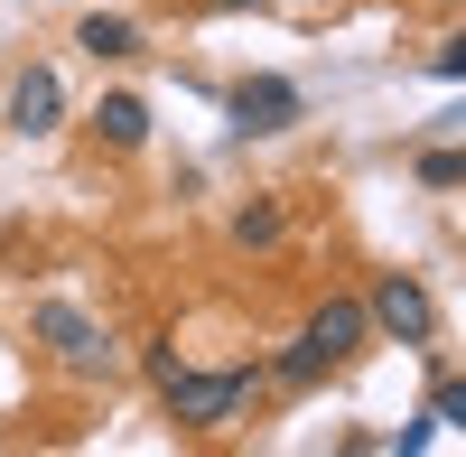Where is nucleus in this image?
I'll list each match as a JSON object with an SVG mask.
<instances>
[{
    "label": "nucleus",
    "mask_w": 466,
    "mask_h": 457,
    "mask_svg": "<svg viewBox=\"0 0 466 457\" xmlns=\"http://www.w3.org/2000/svg\"><path fill=\"white\" fill-rule=\"evenodd\" d=\"M215 19H243V10H270V0H206Z\"/></svg>",
    "instance_id": "13"
},
{
    "label": "nucleus",
    "mask_w": 466,
    "mask_h": 457,
    "mask_svg": "<svg viewBox=\"0 0 466 457\" xmlns=\"http://www.w3.org/2000/svg\"><path fill=\"white\" fill-rule=\"evenodd\" d=\"M224 112H233L243 140H280L299 122V85H289V75H243V85L224 94Z\"/></svg>",
    "instance_id": "4"
},
{
    "label": "nucleus",
    "mask_w": 466,
    "mask_h": 457,
    "mask_svg": "<svg viewBox=\"0 0 466 457\" xmlns=\"http://www.w3.org/2000/svg\"><path fill=\"white\" fill-rule=\"evenodd\" d=\"M270 373H280V383H289V392H308V383H318V373H327V364H318V355H308V336H299V346H289L280 364H270Z\"/></svg>",
    "instance_id": "11"
},
{
    "label": "nucleus",
    "mask_w": 466,
    "mask_h": 457,
    "mask_svg": "<svg viewBox=\"0 0 466 457\" xmlns=\"http://www.w3.org/2000/svg\"><path fill=\"white\" fill-rule=\"evenodd\" d=\"M420 187H439V197H457V187H466V159H457L448 140H439V149H420Z\"/></svg>",
    "instance_id": "10"
},
{
    "label": "nucleus",
    "mask_w": 466,
    "mask_h": 457,
    "mask_svg": "<svg viewBox=\"0 0 466 457\" xmlns=\"http://www.w3.org/2000/svg\"><path fill=\"white\" fill-rule=\"evenodd\" d=\"M149 383H159V401H168L177 430H224L233 411H243L252 373H197V364H177L168 346H149Z\"/></svg>",
    "instance_id": "1"
},
{
    "label": "nucleus",
    "mask_w": 466,
    "mask_h": 457,
    "mask_svg": "<svg viewBox=\"0 0 466 457\" xmlns=\"http://www.w3.org/2000/svg\"><path fill=\"white\" fill-rule=\"evenodd\" d=\"M94 140H103V149H140V140H149V103H140V94H103V103H94Z\"/></svg>",
    "instance_id": "7"
},
{
    "label": "nucleus",
    "mask_w": 466,
    "mask_h": 457,
    "mask_svg": "<svg viewBox=\"0 0 466 457\" xmlns=\"http://www.w3.org/2000/svg\"><path fill=\"white\" fill-rule=\"evenodd\" d=\"M75 47H85V56H140V28L122 10H94L85 28H75Z\"/></svg>",
    "instance_id": "8"
},
{
    "label": "nucleus",
    "mask_w": 466,
    "mask_h": 457,
    "mask_svg": "<svg viewBox=\"0 0 466 457\" xmlns=\"http://www.w3.org/2000/svg\"><path fill=\"white\" fill-rule=\"evenodd\" d=\"M56 112H66V85H56V66H28L19 85H10V131H56Z\"/></svg>",
    "instance_id": "6"
},
{
    "label": "nucleus",
    "mask_w": 466,
    "mask_h": 457,
    "mask_svg": "<svg viewBox=\"0 0 466 457\" xmlns=\"http://www.w3.org/2000/svg\"><path fill=\"white\" fill-rule=\"evenodd\" d=\"M280 234H289V215L270 206V197H252V206H233V243H243V252H270Z\"/></svg>",
    "instance_id": "9"
},
{
    "label": "nucleus",
    "mask_w": 466,
    "mask_h": 457,
    "mask_svg": "<svg viewBox=\"0 0 466 457\" xmlns=\"http://www.w3.org/2000/svg\"><path fill=\"white\" fill-rule=\"evenodd\" d=\"M439 85H466V37H439V56H430Z\"/></svg>",
    "instance_id": "12"
},
{
    "label": "nucleus",
    "mask_w": 466,
    "mask_h": 457,
    "mask_svg": "<svg viewBox=\"0 0 466 457\" xmlns=\"http://www.w3.org/2000/svg\"><path fill=\"white\" fill-rule=\"evenodd\" d=\"M364 318H373V336H392V346H430V327H439L430 289H420L410 271H382L373 299H364Z\"/></svg>",
    "instance_id": "3"
},
{
    "label": "nucleus",
    "mask_w": 466,
    "mask_h": 457,
    "mask_svg": "<svg viewBox=\"0 0 466 457\" xmlns=\"http://www.w3.org/2000/svg\"><path fill=\"white\" fill-rule=\"evenodd\" d=\"M28 327H37V346H47L66 373H103V364H112V336H103L85 309H75V299H37Z\"/></svg>",
    "instance_id": "2"
},
{
    "label": "nucleus",
    "mask_w": 466,
    "mask_h": 457,
    "mask_svg": "<svg viewBox=\"0 0 466 457\" xmlns=\"http://www.w3.org/2000/svg\"><path fill=\"white\" fill-rule=\"evenodd\" d=\"M299 336H308V355H318V364H355V355L373 346V318H364V299H318Z\"/></svg>",
    "instance_id": "5"
}]
</instances>
